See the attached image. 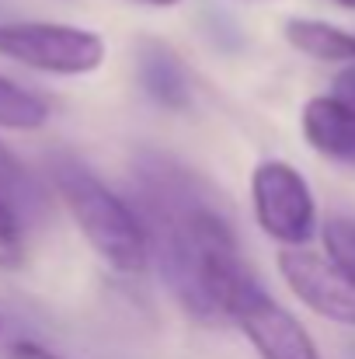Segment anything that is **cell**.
Returning <instances> with one entry per match:
<instances>
[{
  "mask_svg": "<svg viewBox=\"0 0 355 359\" xmlns=\"http://www.w3.org/2000/svg\"><path fill=\"white\" fill-rule=\"evenodd\" d=\"M53 182L74 224L81 227V234L98 251L102 262L129 276L146 269L150 231L125 199H118L95 171H88L77 161H56Z\"/></svg>",
  "mask_w": 355,
  "mask_h": 359,
  "instance_id": "cell-1",
  "label": "cell"
},
{
  "mask_svg": "<svg viewBox=\"0 0 355 359\" xmlns=\"http://www.w3.org/2000/svg\"><path fill=\"white\" fill-rule=\"evenodd\" d=\"M0 56L39 74L81 77L105 63V39L60 21H7L0 25Z\"/></svg>",
  "mask_w": 355,
  "mask_h": 359,
  "instance_id": "cell-2",
  "label": "cell"
},
{
  "mask_svg": "<svg viewBox=\"0 0 355 359\" xmlns=\"http://www.w3.org/2000/svg\"><path fill=\"white\" fill-rule=\"evenodd\" d=\"M258 227L286 248H303L317 231V206L307 178L286 161H261L251 175Z\"/></svg>",
  "mask_w": 355,
  "mask_h": 359,
  "instance_id": "cell-3",
  "label": "cell"
},
{
  "mask_svg": "<svg viewBox=\"0 0 355 359\" xmlns=\"http://www.w3.org/2000/svg\"><path fill=\"white\" fill-rule=\"evenodd\" d=\"M279 272L293 297L314 314L355 328V286L331 269L324 255H314L307 248H286L279 255Z\"/></svg>",
  "mask_w": 355,
  "mask_h": 359,
  "instance_id": "cell-4",
  "label": "cell"
},
{
  "mask_svg": "<svg viewBox=\"0 0 355 359\" xmlns=\"http://www.w3.org/2000/svg\"><path fill=\"white\" fill-rule=\"evenodd\" d=\"M230 321L240 325V332L251 339L261 359H321L310 332L282 304H275L261 286L251 290L237 304Z\"/></svg>",
  "mask_w": 355,
  "mask_h": 359,
  "instance_id": "cell-5",
  "label": "cell"
},
{
  "mask_svg": "<svg viewBox=\"0 0 355 359\" xmlns=\"http://www.w3.org/2000/svg\"><path fill=\"white\" fill-rule=\"evenodd\" d=\"M300 129L317 154L345 168H355V112L349 105H342L335 95L310 98L303 105Z\"/></svg>",
  "mask_w": 355,
  "mask_h": 359,
  "instance_id": "cell-6",
  "label": "cell"
},
{
  "mask_svg": "<svg viewBox=\"0 0 355 359\" xmlns=\"http://www.w3.org/2000/svg\"><path fill=\"white\" fill-rule=\"evenodd\" d=\"M136 70H139V84L143 91L164 105V109H188L192 105V81H188V70L185 63L164 46V42H153V39H143L139 49H136Z\"/></svg>",
  "mask_w": 355,
  "mask_h": 359,
  "instance_id": "cell-7",
  "label": "cell"
},
{
  "mask_svg": "<svg viewBox=\"0 0 355 359\" xmlns=\"http://www.w3.org/2000/svg\"><path fill=\"white\" fill-rule=\"evenodd\" d=\"M286 42L321 63H355V35L317 18H289L286 21Z\"/></svg>",
  "mask_w": 355,
  "mask_h": 359,
  "instance_id": "cell-8",
  "label": "cell"
},
{
  "mask_svg": "<svg viewBox=\"0 0 355 359\" xmlns=\"http://www.w3.org/2000/svg\"><path fill=\"white\" fill-rule=\"evenodd\" d=\"M49 122V102L0 74V129L28 133Z\"/></svg>",
  "mask_w": 355,
  "mask_h": 359,
  "instance_id": "cell-9",
  "label": "cell"
},
{
  "mask_svg": "<svg viewBox=\"0 0 355 359\" xmlns=\"http://www.w3.org/2000/svg\"><path fill=\"white\" fill-rule=\"evenodd\" d=\"M321 241H324V258L331 262V269L355 286V217L331 213L321 227Z\"/></svg>",
  "mask_w": 355,
  "mask_h": 359,
  "instance_id": "cell-10",
  "label": "cell"
},
{
  "mask_svg": "<svg viewBox=\"0 0 355 359\" xmlns=\"http://www.w3.org/2000/svg\"><path fill=\"white\" fill-rule=\"evenodd\" d=\"M25 265V227L11 199L0 192V269H21Z\"/></svg>",
  "mask_w": 355,
  "mask_h": 359,
  "instance_id": "cell-11",
  "label": "cell"
},
{
  "mask_svg": "<svg viewBox=\"0 0 355 359\" xmlns=\"http://www.w3.org/2000/svg\"><path fill=\"white\" fill-rule=\"evenodd\" d=\"M25 185V168H21V161L0 143V192L7 196V199H14V192Z\"/></svg>",
  "mask_w": 355,
  "mask_h": 359,
  "instance_id": "cell-12",
  "label": "cell"
},
{
  "mask_svg": "<svg viewBox=\"0 0 355 359\" xmlns=\"http://www.w3.org/2000/svg\"><path fill=\"white\" fill-rule=\"evenodd\" d=\"M331 95L355 112V63H345V67L338 70V77H335V91H331Z\"/></svg>",
  "mask_w": 355,
  "mask_h": 359,
  "instance_id": "cell-13",
  "label": "cell"
},
{
  "mask_svg": "<svg viewBox=\"0 0 355 359\" xmlns=\"http://www.w3.org/2000/svg\"><path fill=\"white\" fill-rule=\"evenodd\" d=\"M11 359H63V356H56V353H49L46 346H39V342H14L11 346Z\"/></svg>",
  "mask_w": 355,
  "mask_h": 359,
  "instance_id": "cell-14",
  "label": "cell"
},
{
  "mask_svg": "<svg viewBox=\"0 0 355 359\" xmlns=\"http://www.w3.org/2000/svg\"><path fill=\"white\" fill-rule=\"evenodd\" d=\"M136 4H146V7H174L181 0H136Z\"/></svg>",
  "mask_w": 355,
  "mask_h": 359,
  "instance_id": "cell-15",
  "label": "cell"
},
{
  "mask_svg": "<svg viewBox=\"0 0 355 359\" xmlns=\"http://www.w3.org/2000/svg\"><path fill=\"white\" fill-rule=\"evenodd\" d=\"M338 7H345V11H355V0H335Z\"/></svg>",
  "mask_w": 355,
  "mask_h": 359,
  "instance_id": "cell-16",
  "label": "cell"
}]
</instances>
